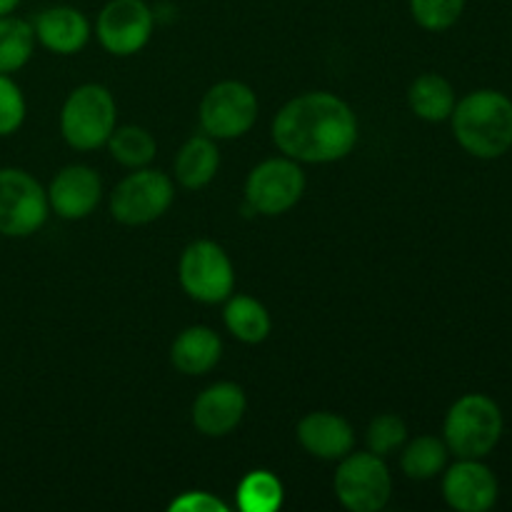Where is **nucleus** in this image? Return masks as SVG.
<instances>
[{
  "label": "nucleus",
  "instance_id": "obj_1",
  "mask_svg": "<svg viewBox=\"0 0 512 512\" xmlns=\"http://www.w3.org/2000/svg\"><path fill=\"white\" fill-rule=\"evenodd\" d=\"M273 140L280 153L300 163H333L355 148L358 120L338 95L305 93L275 115Z\"/></svg>",
  "mask_w": 512,
  "mask_h": 512
},
{
  "label": "nucleus",
  "instance_id": "obj_2",
  "mask_svg": "<svg viewBox=\"0 0 512 512\" xmlns=\"http://www.w3.org/2000/svg\"><path fill=\"white\" fill-rule=\"evenodd\" d=\"M453 133L470 155L493 160L512 148V100L498 90H475L453 108Z\"/></svg>",
  "mask_w": 512,
  "mask_h": 512
},
{
  "label": "nucleus",
  "instance_id": "obj_3",
  "mask_svg": "<svg viewBox=\"0 0 512 512\" xmlns=\"http://www.w3.org/2000/svg\"><path fill=\"white\" fill-rule=\"evenodd\" d=\"M500 435H503V413L488 395H463L448 410L445 445L458 458H485L500 443Z\"/></svg>",
  "mask_w": 512,
  "mask_h": 512
},
{
  "label": "nucleus",
  "instance_id": "obj_4",
  "mask_svg": "<svg viewBox=\"0 0 512 512\" xmlns=\"http://www.w3.org/2000/svg\"><path fill=\"white\" fill-rule=\"evenodd\" d=\"M115 100L108 88L88 83L68 95L60 113V130L75 150H95L108 143L115 130Z\"/></svg>",
  "mask_w": 512,
  "mask_h": 512
},
{
  "label": "nucleus",
  "instance_id": "obj_5",
  "mask_svg": "<svg viewBox=\"0 0 512 512\" xmlns=\"http://www.w3.org/2000/svg\"><path fill=\"white\" fill-rule=\"evenodd\" d=\"M48 193L43 185L18 168L0 170V235L28 238L48 218Z\"/></svg>",
  "mask_w": 512,
  "mask_h": 512
},
{
  "label": "nucleus",
  "instance_id": "obj_6",
  "mask_svg": "<svg viewBox=\"0 0 512 512\" xmlns=\"http://www.w3.org/2000/svg\"><path fill=\"white\" fill-rule=\"evenodd\" d=\"M335 495L353 512H378L393 495L388 465L375 453H348L335 473Z\"/></svg>",
  "mask_w": 512,
  "mask_h": 512
},
{
  "label": "nucleus",
  "instance_id": "obj_7",
  "mask_svg": "<svg viewBox=\"0 0 512 512\" xmlns=\"http://www.w3.org/2000/svg\"><path fill=\"white\" fill-rule=\"evenodd\" d=\"M180 285L198 303H220L233 293L235 273L228 253L213 240H195L180 258Z\"/></svg>",
  "mask_w": 512,
  "mask_h": 512
},
{
  "label": "nucleus",
  "instance_id": "obj_8",
  "mask_svg": "<svg viewBox=\"0 0 512 512\" xmlns=\"http://www.w3.org/2000/svg\"><path fill=\"white\" fill-rule=\"evenodd\" d=\"M258 118V98L240 80L215 83L200 103V125L210 138H240Z\"/></svg>",
  "mask_w": 512,
  "mask_h": 512
},
{
  "label": "nucleus",
  "instance_id": "obj_9",
  "mask_svg": "<svg viewBox=\"0 0 512 512\" xmlns=\"http://www.w3.org/2000/svg\"><path fill=\"white\" fill-rule=\"evenodd\" d=\"M305 175L298 160L273 158L250 170L245 200L260 215H283L303 198Z\"/></svg>",
  "mask_w": 512,
  "mask_h": 512
},
{
  "label": "nucleus",
  "instance_id": "obj_10",
  "mask_svg": "<svg viewBox=\"0 0 512 512\" xmlns=\"http://www.w3.org/2000/svg\"><path fill=\"white\" fill-rule=\"evenodd\" d=\"M173 180L160 170H138L115 188L110 210L123 225H148L173 203Z\"/></svg>",
  "mask_w": 512,
  "mask_h": 512
},
{
  "label": "nucleus",
  "instance_id": "obj_11",
  "mask_svg": "<svg viewBox=\"0 0 512 512\" xmlns=\"http://www.w3.org/2000/svg\"><path fill=\"white\" fill-rule=\"evenodd\" d=\"M153 35V10L143 0H110L98 15V40L108 53L133 55Z\"/></svg>",
  "mask_w": 512,
  "mask_h": 512
},
{
  "label": "nucleus",
  "instance_id": "obj_12",
  "mask_svg": "<svg viewBox=\"0 0 512 512\" xmlns=\"http://www.w3.org/2000/svg\"><path fill=\"white\" fill-rule=\"evenodd\" d=\"M443 495L453 510L485 512L498 500V480L480 460L460 458V463L445 473Z\"/></svg>",
  "mask_w": 512,
  "mask_h": 512
},
{
  "label": "nucleus",
  "instance_id": "obj_13",
  "mask_svg": "<svg viewBox=\"0 0 512 512\" xmlns=\"http://www.w3.org/2000/svg\"><path fill=\"white\" fill-rule=\"evenodd\" d=\"M103 183L88 165H68L53 178L48 188V205L65 220L88 218L100 203Z\"/></svg>",
  "mask_w": 512,
  "mask_h": 512
},
{
  "label": "nucleus",
  "instance_id": "obj_14",
  "mask_svg": "<svg viewBox=\"0 0 512 512\" xmlns=\"http://www.w3.org/2000/svg\"><path fill=\"white\" fill-rule=\"evenodd\" d=\"M248 400L240 385L218 383L195 398L193 403V423L208 438H223L233 433L243 420Z\"/></svg>",
  "mask_w": 512,
  "mask_h": 512
},
{
  "label": "nucleus",
  "instance_id": "obj_15",
  "mask_svg": "<svg viewBox=\"0 0 512 512\" xmlns=\"http://www.w3.org/2000/svg\"><path fill=\"white\" fill-rule=\"evenodd\" d=\"M298 440L320 460H343L353 450L355 433L345 418L335 413H310L298 423Z\"/></svg>",
  "mask_w": 512,
  "mask_h": 512
},
{
  "label": "nucleus",
  "instance_id": "obj_16",
  "mask_svg": "<svg viewBox=\"0 0 512 512\" xmlns=\"http://www.w3.org/2000/svg\"><path fill=\"white\" fill-rule=\"evenodd\" d=\"M35 38L58 55H73L85 48L90 38V23L80 10L58 5L48 8L35 18Z\"/></svg>",
  "mask_w": 512,
  "mask_h": 512
},
{
  "label": "nucleus",
  "instance_id": "obj_17",
  "mask_svg": "<svg viewBox=\"0 0 512 512\" xmlns=\"http://www.w3.org/2000/svg\"><path fill=\"white\" fill-rule=\"evenodd\" d=\"M223 343L215 330L205 325H193L175 338L170 348V360L183 375H205L218 365Z\"/></svg>",
  "mask_w": 512,
  "mask_h": 512
},
{
  "label": "nucleus",
  "instance_id": "obj_18",
  "mask_svg": "<svg viewBox=\"0 0 512 512\" xmlns=\"http://www.w3.org/2000/svg\"><path fill=\"white\" fill-rule=\"evenodd\" d=\"M220 165L218 145L205 135H195L188 143L180 148L178 158H175V178L183 188L200 190L215 178Z\"/></svg>",
  "mask_w": 512,
  "mask_h": 512
},
{
  "label": "nucleus",
  "instance_id": "obj_19",
  "mask_svg": "<svg viewBox=\"0 0 512 512\" xmlns=\"http://www.w3.org/2000/svg\"><path fill=\"white\" fill-rule=\"evenodd\" d=\"M408 103L418 118L430 120V123H440V120L453 115L455 90L443 75L423 73L410 85Z\"/></svg>",
  "mask_w": 512,
  "mask_h": 512
},
{
  "label": "nucleus",
  "instance_id": "obj_20",
  "mask_svg": "<svg viewBox=\"0 0 512 512\" xmlns=\"http://www.w3.org/2000/svg\"><path fill=\"white\" fill-rule=\"evenodd\" d=\"M225 325L243 343H263L270 335V315L263 303L248 295H235L225 308Z\"/></svg>",
  "mask_w": 512,
  "mask_h": 512
},
{
  "label": "nucleus",
  "instance_id": "obj_21",
  "mask_svg": "<svg viewBox=\"0 0 512 512\" xmlns=\"http://www.w3.org/2000/svg\"><path fill=\"white\" fill-rule=\"evenodd\" d=\"M35 50V30L25 20L0 15V73L8 75L23 68Z\"/></svg>",
  "mask_w": 512,
  "mask_h": 512
},
{
  "label": "nucleus",
  "instance_id": "obj_22",
  "mask_svg": "<svg viewBox=\"0 0 512 512\" xmlns=\"http://www.w3.org/2000/svg\"><path fill=\"white\" fill-rule=\"evenodd\" d=\"M448 445L443 440L433 438V435H423L415 438L413 443L405 448L403 460V473L413 480H430L438 473H443L445 463H448Z\"/></svg>",
  "mask_w": 512,
  "mask_h": 512
},
{
  "label": "nucleus",
  "instance_id": "obj_23",
  "mask_svg": "<svg viewBox=\"0 0 512 512\" xmlns=\"http://www.w3.org/2000/svg\"><path fill=\"white\" fill-rule=\"evenodd\" d=\"M108 145L110 155L125 168H145L155 158V150H158L153 135L145 128H138V125H125V128L113 130Z\"/></svg>",
  "mask_w": 512,
  "mask_h": 512
},
{
  "label": "nucleus",
  "instance_id": "obj_24",
  "mask_svg": "<svg viewBox=\"0 0 512 512\" xmlns=\"http://www.w3.org/2000/svg\"><path fill=\"white\" fill-rule=\"evenodd\" d=\"M283 505V485L268 470H255L240 483L238 508L243 512H275Z\"/></svg>",
  "mask_w": 512,
  "mask_h": 512
},
{
  "label": "nucleus",
  "instance_id": "obj_25",
  "mask_svg": "<svg viewBox=\"0 0 512 512\" xmlns=\"http://www.w3.org/2000/svg\"><path fill=\"white\" fill-rule=\"evenodd\" d=\"M465 10V0H410V13L415 23L425 30H448L458 23Z\"/></svg>",
  "mask_w": 512,
  "mask_h": 512
},
{
  "label": "nucleus",
  "instance_id": "obj_26",
  "mask_svg": "<svg viewBox=\"0 0 512 512\" xmlns=\"http://www.w3.org/2000/svg\"><path fill=\"white\" fill-rule=\"evenodd\" d=\"M405 440H408V428H405V423L400 415L385 413V415H378V418L370 423L368 448H370V453L380 455V458L390 455L393 450L403 448Z\"/></svg>",
  "mask_w": 512,
  "mask_h": 512
},
{
  "label": "nucleus",
  "instance_id": "obj_27",
  "mask_svg": "<svg viewBox=\"0 0 512 512\" xmlns=\"http://www.w3.org/2000/svg\"><path fill=\"white\" fill-rule=\"evenodd\" d=\"M25 98L18 85L0 73V135H10L23 125Z\"/></svg>",
  "mask_w": 512,
  "mask_h": 512
},
{
  "label": "nucleus",
  "instance_id": "obj_28",
  "mask_svg": "<svg viewBox=\"0 0 512 512\" xmlns=\"http://www.w3.org/2000/svg\"><path fill=\"white\" fill-rule=\"evenodd\" d=\"M170 510L180 512H225L228 505L220 503L218 498H213L210 493H185L178 500L170 503Z\"/></svg>",
  "mask_w": 512,
  "mask_h": 512
},
{
  "label": "nucleus",
  "instance_id": "obj_29",
  "mask_svg": "<svg viewBox=\"0 0 512 512\" xmlns=\"http://www.w3.org/2000/svg\"><path fill=\"white\" fill-rule=\"evenodd\" d=\"M20 0H0V15H10L15 8H18Z\"/></svg>",
  "mask_w": 512,
  "mask_h": 512
}]
</instances>
